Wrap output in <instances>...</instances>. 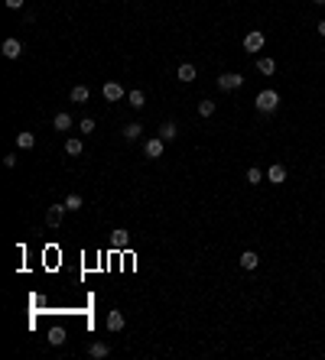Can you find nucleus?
Segmentation results:
<instances>
[{"label": "nucleus", "instance_id": "4468645a", "mask_svg": "<svg viewBox=\"0 0 325 360\" xmlns=\"http://www.w3.org/2000/svg\"><path fill=\"white\" fill-rule=\"evenodd\" d=\"M33 146H36V133L20 130V133H16V149H33Z\"/></svg>", "mask_w": 325, "mask_h": 360}, {"label": "nucleus", "instance_id": "f8f14e48", "mask_svg": "<svg viewBox=\"0 0 325 360\" xmlns=\"http://www.w3.org/2000/svg\"><path fill=\"white\" fill-rule=\"evenodd\" d=\"M238 263H241V269H247V273H251V269H257V266H260V257H257L254 250H244Z\"/></svg>", "mask_w": 325, "mask_h": 360}, {"label": "nucleus", "instance_id": "20e7f679", "mask_svg": "<svg viewBox=\"0 0 325 360\" xmlns=\"http://www.w3.org/2000/svg\"><path fill=\"white\" fill-rule=\"evenodd\" d=\"M65 211H68L65 201H62V205H49V208H46V224H49V227H62Z\"/></svg>", "mask_w": 325, "mask_h": 360}, {"label": "nucleus", "instance_id": "423d86ee", "mask_svg": "<svg viewBox=\"0 0 325 360\" xmlns=\"http://www.w3.org/2000/svg\"><path fill=\"white\" fill-rule=\"evenodd\" d=\"M101 94H104V101H124V85H117V81H108L101 88Z\"/></svg>", "mask_w": 325, "mask_h": 360}, {"label": "nucleus", "instance_id": "393cba45", "mask_svg": "<svg viewBox=\"0 0 325 360\" xmlns=\"http://www.w3.org/2000/svg\"><path fill=\"white\" fill-rule=\"evenodd\" d=\"M215 114V101H202L198 104V117H212Z\"/></svg>", "mask_w": 325, "mask_h": 360}, {"label": "nucleus", "instance_id": "9b49d317", "mask_svg": "<svg viewBox=\"0 0 325 360\" xmlns=\"http://www.w3.org/2000/svg\"><path fill=\"white\" fill-rule=\"evenodd\" d=\"M65 338H68V335H65V328H59V324L46 331V341H49L52 347H62V344H65Z\"/></svg>", "mask_w": 325, "mask_h": 360}, {"label": "nucleus", "instance_id": "f3484780", "mask_svg": "<svg viewBox=\"0 0 325 360\" xmlns=\"http://www.w3.org/2000/svg\"><path fill=\"white\" fill-rule=\"evenodd\" d=\"M68 98H72V104H85L88 98H91V91H88L85 85H75L72 91H68Z\"/></svg>", "mask_w": 325, "mask_h": 360}, {"label": "nucleus", "instance_id": "6ab92c4d", "mask_svg": "<svg viewBox=\"0 0 325 360\" xmlns=\"http://www.w3.org/2000/svg\"><path fill=\"white\" fill-rule=\"evenodd\" d=\"M160 136L166 140V143H169V140H176V136H179V127H176V120H166V124L160 127Z\"/></svg>", "mask_w": 325, "mask_h": 360}, {"label": "nucleus", "instance_id": "a211bd4d", "mask_svg": "<svg viewBox=\"0 0 325 360\" xmlns=\"http://www.w3.org/2000/svg\"><path fill=\"white\" fill-rule=\"evenodd\" d=\"M65 153H68V156H82V153H85V143H82L78 136H68V140H65Z\"/></svg>", "mask_w": 325, "mask_h": 360}, {"label": "nucleus", "instance_id": "6e6552de", "mask_svg": "<svg viewBox=\"0 0 325 360\" xmlns=\"http://www.w3.org/2000/svg\"><path fill=\"white\" fill-rule=\"evenodd\" d=\"M111 247H114V250H127V247H130V234L124 231V227L111 231Z\"/></svg>", "mask_w": 325, "mask_h": 360}, {"label": "nucleus", "instance_id": "b1692460", "mask_svg": "<svg viewBox=\"0 0 325 360\" xmlns=\"http://www.w3.org/2000/svg\"><path fill=\"white\" fill-rule=\"evenodd\" d=\"M247 182H251V185H260V182H263V172L257 169V165H251V169H247Z\"/></svg>", "mask_w": 325, "mask_h": 360}, {"label": "nucleus", "instance_id": "39448f33", "mask_svg": "<svg viewBox=\"0 0 325 360\" xmlns=\"http://www.w3.org/2000/svg\"><path fill=\"white\" fill-rule=\"evenodd\" d=\"M263 42H267V36H263L260 30H251L247 36H244V52H260Z\"/></svg>", "mask_w": 325, "mask_h": 360}, {"label": "nucleus", "instance_id": "4be33fe9", "mask_svg": "<svg viewBox=\"0 0 325 360\" xmlns=\"http://www.w3.org/2000/svg\"><path fill=\"white\" fill-rule=\"evenodd\" d=\"M257 72H260V75H273V72H277V62L263 56V59H257Z\"/></svg>", "mask_w": 325, "mask_h": 360}, {"label": "nucleus", "instance_id": "a878e982", "mask_svg": "<svg viewBox=\"0 0 325 360\" xmlns=\"http://www.w3.org/2000/svg\"><path fill=\"white\" fill-rule=\"evenodd\" d=\"M78 130H82V133H94V120H91V117H82V124H78Z\"/></svg>", "mask_w": 325, "mask_h": 360}, {"label": "nucleus", "instance_id": "2eb2a0df", "mask_svg": "<svg viewBox=\"0 0 325 360\" xmlns=\"http://www.w3.org/2000/svg\"><path fill=\"white\" fill-rule=\"evenodd\" d=\"M111 354V347L104 344V341H94V344H88V357H94V360H104Z\"/></svg>", "mask_w": 325, "mask_h": 360}, {"label": "nucleus", "instance_id": "bb28decb", "mask_svg": "<svg viewBox=\"0 0 325 360\" xmlns=\"http://www.w3.org/2000/svg\"><path fill=\"white\" fill-rule=\"evenodd\" d=\"M4 4H7V10H23L26 0H4Z\"/></svg>", "mask_w": 325, "mask_h": 360}, {"label": "nucleus", "instance_id": "c756f323", "mask_svg": "<svg viewBox=\"0 0 325 360\" xmlns=\"http://www.w3.org/2000/svg\"><path fill=\"white\" fill-rule=\"evenodd\" d=\"M312 4H325V0H312Z\"/></svg>", "mask_w": 325, "mask_h": 360}, {"label": "nucleus", "instance_id": "c85d7f7f", "mask_svg": "<svg viewBox=\"0 0 325 360\" xmlns=\"http://www.w3.org/2000/svg\"><path fill=\"white\" fill-rule=\"evenodd\" d=\"M315 30H319V36H325V20H319V26H315Z\"/></svg>", "mask_w": 325, "mask_h": 360}, {"label": "nucleus", "instance_id": "dca6fc26", "mask_svg": "<svg viewBox=\"0 0 325 360\" xmlns=\"http://www.w3.org/2000/svg\"><path fill=\"white\" fill-rule=\"evenodd\" d=\"M143 104H146V94L140 91V88H134V91L127 94V107H134V110H140V107H143Z\"/></svg>", "mask_w": 325, "mask_h": 360}, {"label": "nucleus", "instance_id": "ddd939ff", "mask_svg": "<svg viewBox=\"0 0 325 360\" xmlns=\"http://www.w3.org/2000/svg\"><path fill=\"white\" fill-rule=\"evenodd\" d=\"M267 179L273 182V185H283V182H286V169H283L280 162H273V165L267 169Z\"/></svg>", "mask_w": 325, "mask_h": 360}, {"label": "nucleus", "instance_id": "f03ea898", "mask_svg": "<svg viewBox=\"0 0 325 360\" xmlns=\"http://www.w3.org/2000/svg\"><path fill=\"white\" fill-rule=\"evenodd\" d=\"M163 149H166V140H163V136H150V140L143 143V156H146V159H160Z\"/></svg>", "mask_w": 325, "mask_h": 360}, {"label": "nucleus", "instance_id": "0eeeda50", "mask_svg": "<svg viewBox=\"0 0 325 360\" xmlns=\"http://www.w3.org/2000/svg\"><path fill=\"white\" fill-rule=\"evenodd\" d=\"M0 52H4V59H20L23 56V42L20 39H4Z\"/></svg>", "mask_w": 325, "mask_h": 360}, {"label": "nucleus", "instance_id": "412c9836", "mask_svg": "<svg viewBox=\"0 0 325 360\" xmlns=\"http://www.w3.org/2000/svg\"><path fill=\"white\" fill-rule=\"evenodd\" d=\"M140 133H143V124H140V120H130V124L124 127V136L127 140H140Z\"/></svg>", "mask_w": 325, "mask_h": 360}, {"label": "nucleus", "instance_id": "1a4fd4ad", "mask_svg": "<svg viewBox=\"0 0 325 360\" xmlns=\"http://www.w3.org/2000/svg\"><path fill=\"white\" fill-rule=\"evenodd\" d=\"M195 75L198 72H195V65H192V62H182L179 68H176V78H179L182 85H192V81H195Z\"/></svg>", "mask_w": 325, "mask_h": 360}, {"label": "nucleus", "instance_id": "7ed1b4c3", "mask_svg": "<svg viewBox=\"0 0 325 360\" xmlns=\"http://www.w3.org/2000/svg\"><path fill=\"white\" fill-rule=\"evenodd\" d=\"M241 85H244V75H238V72H224V75H218V88H221V91H238Z\"/></svg>", "mask_w": 325, "mask_h": 360}, {"label": "nucleus", "instance_id": "cd10ccee", "mask_svg": "<svg viewBox=\"0 0 325 360\" xmlns=\"http://www.w3.org/2000/svg\"><path fill=\"white\" fill-rule=\"evenodd\" d=\"M4 165H7V169H13V165H16V153H7L4 156Z\"/></svg>", "mask_w": 325, "mask_h": 360}, {"label": "nucleus", "instance_id": "aec40b11", "mask_svg": "<svg viewBox=\"0 0 325 360\" xmlns=\"http://www.w3.org/2000/svg\"><path fill=\"white\" fill-rule=\"evenodd\" d=\"M52 127L62 130V133H65V130H72V114H56V117H52Z\"/></svg>", "mask_w": 325, "mask_h": 360}, {"label": "nucleus", "instance_id": "9d476101", "mask_svg": "<svg viewBox=\"0 0 325 360\" xmlns=\"http://www.w3.org/2000/svg\"><path fill=\"white\" fill-rule=\"evenodd\" d=\"M124 312H108V321H104V324H108V331H114V335H117V331H124Z\"/></svg>", "mask_w": 325, "mask_h": 360}, {"label": "nucleus", "instance_id": "f257e3e1", "mask_svg": "<svg viewBox=\"0 0 325 360\" xmlns=\"http://www.w3.org/2000/svg\"><path fill=\"white\" fill-rule=\"evenodd\" d=\"M254 107H257L263 117H270V114L280 107V91H273V88H263L257 98H254Z\"/></svg>", "mask_w": 325, "mask_h": 360}, {"label": "nucleus", "instance_id": "5701e85b", "mask_svg": "<svg viewBox=\"0 0 325 360\" xmlns=\"http://www.w3.org/2000/svg\"><path fill=\"white\" fill-rule=\"evenodd\" d=\"M65 208H68V211H82V208H85V198H82V195H75V191H72V195L65 198Z\"/></svg>", "mask_w": 325, "mask_h": 360}]
</instances>
